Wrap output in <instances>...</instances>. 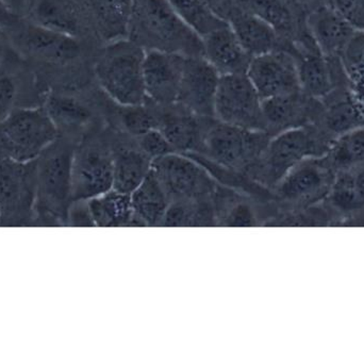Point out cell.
<instances>
[{
	"label": "cell",
	"mask_w": 364,
	"mask_h": 363,
	"mask_svg": "<svg viewBox=\"0 0 364 363\" xmlns=\"http://www.w3.org/2000/svg\"><path fill=\"white\" fill-rule=\"evenodd\" d=\"M77 141L59 136L36 159L33 227H68Z\"/></svg>",
	"instance_id": "6da1fadb"
},
{
	"label": "cell",
	"mask_w": 364,
	"mask_h": 363,
	"mask_svg": "<svg viewBox=\"0 0 364 363\" xmlns=\"http://www.w3.org/2000/svg\"><path fill=\"white\" fill-rule=\"evenodd\" d=\"M333 141L314 124L279 132L269 139L252 178L272 190L299 162L326 155Z\"/></svg>",
	"instance_id": "7a4b0ae2"
},
{
	"label": "cell",
	"mask_w": 364,
	"mask_h": 363,
	"mask_svg": "<svg viewBox=\"0 0 364 363\" xmlns=\"http://www.w3.org/2000/svg\"><path fill=\"white\" fill-rule=\"evenodd\" d=\"M140 45L126 40L107 47L95 65V76L105 93L122 107L142 106L146 102Z\"/></svg>",
	"instance_id": "3957f363"
},
{
	"label": "cell",
	"mask_w": 364,
	"mask_h": 363,
	"mask_svg": "<svg viewBox=\"0 0 364 363\" xmlns=\"http://www.w3.org/2000/svg\"><path fill=\"white\" fill-rule=\"evenodd\" d=\"M271 136L265 131L244 129L216 119L205 126L200 151L196 153L252 178Z\"/></svg>",
	"instance_id": "277c9868"
},
{
	"label": "cell",
	"mask_w": 364,
	"mask_h": 363,
	"mask_svg": "<svg viewBox=\"0 0 364 363\" xmlns=\"http://www.w3.org/2000/svg\"><path fill=\"white\" fill-rule=\"evenodd\" d=\"M336 175L337 172L326 155L308 158L293 166L272 189L277 205V212L273 219L324 202Z\"/></svg>",
	"instance_id": "5b68a950"
},
{
	"label": "cell",
	"mask_w": 364,
	"mask_h": 363,
	"mask_svg": "<svg viewBox=\"0 0 364 363\" xmlns=\"http://www.w3.org/2000/svg\"><path fill=\"white\" fill-rule=\"evenodd\" d=\"M58 136L44 107L16 109L0 121V157L33 161Z\"/></svg>",
	"instance_id": "8992f818"
},
{
	"label": "cell",
	"mask_w": 364,
	"mask_h": 363,
	"mask_svg": "<svg viewBox=\"0 0 364 363\" xmlns=\"http://www.w3.org/2000/svg\"><path fill=\"white\" fill-rule=\"evenodd\" d=\"M36 185V159L0 157V227H33Z\"/></svg>",
	"instance_id": "52a82bcc"
},
{
	"label": "cell",
	"mask_w": 364,
	"mask_h": 363,
	"mask_svg": "<svg viewBox=\"0 0 364 363\" xmlns=\"http://www.w3.org/2000/svg\"><path fill=\"white\" fill-rule=\"evenodd\" d=\"M151 170L171 202L212 200L220 183L197 160L186 153H172L151 162Z\"/></svg>",
	"instance_id": "ba28073f"
},
{
	"label": "cell",
	"mask_w": 364,
	"mask_h": 363,
	"mask_svg": "<svg viewBox=\"0 0 364 363\" xmlns=\"http://www.w3.org/2000/svg\"><path fill=\"white\" fill-rule=\"evenodd\" d=\"M132 18L145 38L164 45V50L184 55L195 50L203 55L200 38L182 23L168 0H134Z\"/></svg>",
	"instance_id": "9c48e42d"
},
{
	"label": "cell",
	"mask_w": 364,
	"mask_h": 363,
	"mask_svg": "<svg viewBox=\"0 0 364 363\" xmlns=\"http://www.w3.org/2000/svg\"><path fill=\"white\" fill-rule=\"evenodd\" d=\"M261 99L246 74L220 75L214 99V117L222 123L265 131Z\"/></svg>",
	"instance_id": "30bf717a"
},
{
	"label": "cell",
	"mask_w": 364,
	"mask_h": 363,
	"mask_svg": "<svg viewBox=\"0 0 364 363\" xmlns=\"http://www.w3.org/2000/svg\"><path fill=\"white\" fill-rule=\"evenodd\" d=\"M112 188V145L95 138L79 141L73 162V200H89Z\"/></svg>",
	"instance_id": "8fae6325"
},
{
	"label": "cell",
	"mask_w": 364,
	"mask_h": 363,
	"mask_svg": "<svg viewBox=\"0 0 364 363\" xmlns=\"http://www.w3.org/2000/svg\"><path fill=\"white\" fill-rule=\"evenodd\" d=\"M246 76L261 99L301 92L296 59L287 49L252 57Z\"/></svg>",
	"instance_id": "7c38bea8"
},
{
	"label": "cell",
	"mask_w": 364,
	"mask_h": 363,
	"mask_svg": "<svg viewBox=\"0 0 364 363\" xmlns=\"http://www.w3.org/2000/svg\"><path fill=\"white\" fill-rule=\"evenodd\" d=\"M220 75L203 57L186 55L177 104L199 117H214V99Z\"/></svg>",
	"instance_id": "4fadbf2b"
},
{
	"label": "cell",
	"mask_w": 364,
	"mask_h": 363,
	"mask_svg": "<svg viewBox=\"0 0 364 363\" xmlns=\"http://www.w3.org/2000/svg\"><path fill=\"white\" fill-rule=\"evenodd\" d=\"M186 57L162 49L145 51L143 77L147 98L158 104H177Z\"/></svg>",
	"instance_id": "5bb4252c"
},
{
	"label": "cell",
	"mask_w": 364,
	"mask_h": 363,
	"mask_svg": "<svg viewBox=\"0 0 364 363\" xmlns=\"http://www.w3.org/2000/svg\"><path fill=\"white\" fill-rule=\"evenodd\" d=\"M261 108L265 130L273 136L284 130L316 124L322 112L323 104L320 100L299 92L262 99Z\"/></svg>",
	"instance_id": "9a60e30c"
},
{
	"label": "cell",
	"mask_w": 364,
	"mask_h": 363,
	"mask_svg": "<svg viewBox=\"0 0 364 363\" xmlns=\"http://www.w3.org/2000/svg\"><path fill=\"white\" fill-rule=\"evenodd\" d=\"M336 226H364V166L340 170L326 200Z\"/></svg>",
	"instance_id": "2e32d148"
},
{
	"label": "cell",
	"mask_w": 364,
	"mask_h": 363,
	"mask_svg": "<svg viewBox=\"0 0 364 363\" xmlns=\"http://www.w3.org/2000/svg\"><path fill=\"white\" fill-rule=\"evenodd\" d=\"M306 26L318 50L331 59H338L357 31L356 28L328 4L306 15Z\"/></svg>",
	"instance_id": "e0dca14e"
},
{
	"label": "cell",
	"mask_w": 364,
	"mask_h": 363,
	"mask_svg": "<svg viewBox=\"0 0 364 363\" xmlns=\"http://www.w3.org/2000/svg\"><path fill=\"white\" fill-rule=\"evenodd\" d=\"M242 9L271 26L280 38L295 43L307 33V12L296 0H239Z\"/></svg>",
	"instance_id": "ac0fdd59"
},
{
	"label": "cell",
	"mask_w": 364,
	"mask_h": 363,
	"mask_svg": "<svg viewBox=\"0 0 364 363\" xmlns=\"http://www.w3.org/2000/svg\"><path fill=\"white\" fill-rule=\"evenodd\" d=\"M228 23L250 58L263 55L276 49L291 51L292 43L280 38L279 34L256 15L243 10H231Z\"/></svg>",
	"instance_id": "d6986e66"
},
{
	"label": "cell",
	"mask_w": 364,
	"mask_h": 363,
	"mask_svg": "<svg viewBox=\"0 0 364 363\" xmlns=\"http://www.w3.org/2000/svg\"><path fill=\"white\" fill-rule=\"evenodd\" d=\"M21 46L34 57L53 63H66L80 55V44L76 36L60 33L31 23L21 33Z\"/></svg>",
	"instance_id": "ffe728a7"
},
{
	"label": "cell",
	"mask_w": 364,
	"mask_h": 363,
	"mask_svg": "<svg viewBox=\"0 0 364 363\" xmlns=\"http://www.w3.org/2000/svg\"><path fill=\"white\" fill-rule=\"evenodd\" d=\"M201 45L203 59L218 74H246L252 58L244 50L229 23L201 38Z\"/></svg>",
	"instance_id": "44dd1931"
},
{
	"label": "cell",
	"mask_w": 364,
	"mask_h": 363,
	"mask_svg": "<svg viewBox=\"0 0 364 363\" xmlns=\"http://www.w3.org/2000/svg\"><path fill=\"white\" fill-rule=\"evenodd\" d=\"M113 147V189L132 194L151 170L149 159L136 144L115 145Z\"/></svg>",
	"instance_id": "7402d4cb"
},
{
	"label": "cell",
	"mask_w": 364,
	"mask_h": 363,
	"mask_svg": "<svg viewBox=\"0 0 364 363\" xmlns=\"http://www.w3.org/2000/svg\"><path fill=\"white\" fill-rule=\"evenodd\" d=\"M130 195L136 227H161L171 202L153 170Z\"/></svg>",
	"instance_id": "603a6c76"
},
{
	"label": "cell",
	"mask_w": 364,
	"mask_h": 363,
	"mask_svg": "<svg viewBox=\"0 0 364 363\" xmlns=\"http://www.w3.org/2000/svg\"><path fill=\"white\" fill-rule=\"evenodd\" d=\"M45 111L57 128L59 136L79 142L78 136L91 124L93 114L89 107L76 98L64 95H49Z\"/></svg>",
	"instance_id": "cb8c5ba5"
},
{
	"label": "cell",
	"mask_w": 364,
	"mask_h": 363,
	"mask_svg": "<svg viewBox=\"0 0 364 363\" xmlns=\"http://www.w3.org/2000/svg\"><path fill=\"white\" fill-rule=\"evenodd\" d=\"M100 36L109 42L129 33L134 0H87Z\"/></svg>",
	"instance_id": "d4e9b609"
},
{
	"label": "cell",
	"mask_w": 364,
	"mask_h": 363,
	"mask_svg": "<svg viewBox=\"0 0 364 363\" xmlns=\"http://www.w3.org/2000/svg\"><path fill=\"white\" fill-rule=\"evenodd\" d=\"M87 202L95 227H136L130 194L112 188Z\"/></svg>",
	"instance_id": "484cf974"
},
{
	"label": "cell",
	"mask_w": 364,
	"mask_h": 363,
	"mask_svg": "<svg viewBox=\"0 0 364 363\" xmlns=\"http://www.w3.org/2000/svg\"><path fill=\"white\" fill-rule=\"evenodd\" d=\"M197 115L166 114L159 117V128L176 153H196L200 151L205 126Z\"/></svg>",
	"instance_id": "4316f807"
},
{
	"label": "cell",
	"mask_w": 364,
	"mask_h": 363,
	"mask_svg": "<svg viewBox=\"0 0 364 363\" xmlns=\"http://www.w3.org/2000/svg\"><path fill=\"white\" fill-rule=\"evenodd\" d=\"M31 19L41 27L73 36L80 30L79 11L70 0H36Z\"/></svg>",
	"instance_id": "83f0119b"
},
{
	"label": "cell",
	"mask_w": 364,
	"mask_h": 363,
	"mask_svg": "<svg viewBox=\"0 0 364 363\" xmlns=\"http://www.w3.org/2000/svg\"><path fill=\"white\" fill-rule=\"evenodd\" d=\"M182 23L199 38L220 28L228 21L211 8L205 0H168Z\"/></svg>",
	"instance_id": "f1b7e54d"
},
{
	"label": "cell",
	"mask_w": 364,
	"mask_h": 363,
	"mask_svg": "<svg viewBox=\"0 0 364 363\" xmlns=\"http://www.w3.org/2000/svg\"><path fill=\"white\" fill-rule=\"evenodd\" d=\"M218 226L213 198L171 202L161 227H214Z\"/></svg>",
	"instance_id": "f546056e"
},
{
	"label": "cell",
	"mask_w": 364,
	"mask_h": 363,
	"mask_svg": "<svg viewBox=\"0 0 364 363\" xmlns=\"http://www.w3.org/2000/svg\"><path fill=\"white\" fill-rule=\"evenodd\" d=\"M326 157L337 173L364 166V126L338 136Z\"/></svg>",
	"instance_id": "4dcf8cb0"
},
{
	"label": "cell",
	"mask_w": 364,
	"mask_h": 363,
	"mask_svg": "<svg viewBox=\"0 0 364 363\" xmlns=\"http://www.w3.org/2000/svg\"><path fill=\"white\" fill-rule=\"evenodd\" d=\"M350 92L364 111V30H357L340 55Z\"/></svg>",
	"instance_id": "1f68e13d"
},
{
	"label": "cell",
	"mask_w": 364,
	"mask_h": 363,
	"mask_svg": "<svg viewBox=\"0 0 364 363\" xmlns=\"http://www.w3.org/2000/svg\"><path fill=\"white\" fill-rule=\"evenodd\" d=\"M121 123L124 130L132 138H138L141 134L155 129L159 126V117L142 106L123 107Z\"/></svg>",
	"instance_id": "d6a6232c"
},
{
	"label": "cell",
	"mask_w": 364,
	"mask_h": 363,
	"mask_svg": "<svg viewBox=\"0 0 364 363\" xmlns=\"http://www.w3.org/2000/svg\"><path fill=\"white\" fill-rule=\"evenodd\" d=\"M134 141L141 151L151 159V161L168 153H176L159 128H155L141 134L138 138H134Z\"/></svg>",
	"instance_id": "836d02e7"
},
{
	"label": "cell",
	"mask_w": 364,
	"mask_h": 363,
	"mask_svg": "<svg viewBox=\"0 0 364 363\" xmlns=\"http://www.w3.org/2000/svg\"><path fill=\"white\" fill-rule=\"evenodd\" d=\"M357 30H364V0H327Z\"/></svg>",
	"instance_id": "e575fe53"
},
{
	"label": "cell",
	"mask_w": 364,
	"mask_h": 363,
	"mask_svg": "<svg viewBox=\"0 0 364 363\" xmlns=\"http://www.w3.org/2000/svg\"><path fill=\"white\" fill-rule=\"evenodd\" d=\"M16 95L17 87L13 78L0 76V121L6 119L14 110Z\"/></svg>",
	"instance_id": "d590c367"
},
{
	"label": "cell",
	"mask_w": 364,
	"mask_h": 363,
	"mask_svg": "<svg viewBox=\"0 0 364 363\" xmlns=\"http://www.w3.org/2000/svg\"><path fill=\"white\" fill-rule=\"evenodd\" d=\"M68 227H95L87 200H74L70 205Z\"/></svg>",
	"instance_id": "8d00e7d4"
},
{
	"label": "cell",
	"mask_w": 364,
	"mask_h": 363,
	"mask_svg": "<svg viewBox=\"0 0 364 363\" xmlns=\"http://www.w3.org/2000/svg\"><path fill=\"white\" fill-rule=\"evenodd\" d=\"M18 25V15L10 10L6 4L0 0V28H13Z\"/></svg>",
	"instance_id": "74e56055"
},
{
	"label": "cell",
	"mask_w": 364,
	"mask_h": 363,
	"mask_svg": "<svg viewBox=\"0 0 364 363\" xmlns=\"http://www.w3.org/2000/svg\"><path fill=\"white\" fill-rule=\"evenodd\" d=\"M2 2L15 14L19 15L25 10L27 0H2Z\"/></svg>",
	"instance_id": "f35d334b"
},
{
	"label": "cell",
	"mask_w": 364,
	"mask_h": 363,
	"mask_svg": "<svg viewBox=\"0 0 364 363\" xmlns=\"http://www.w3.org/2000/svg\"><path fill=\"white\" fill-rule=\"evenodd\" d=\"M296 1L303 6L304 10L307 13L327 4V0H296Z\"/></svg>",
	"instance_id": "ab89813d"
},
{
	"label": "cell",
	"mask_w": 364,
	"mask_h": 363,
	"mask_svg": "<svg viewBox=\"0 0 364 363\" xmlns=\"http://www.w3.org/2000/svg\"><path fill=\"white\" fill-rule=\"evenodd\" d=\"M205 1L211 6V8L213 9L218 14H220V16H222L220 11H222L223 8L226 6V4H225L226 1H225V0H205Z\"/></svg>",
	"instance_id": "60d3db41"
},
{
	"label": "cell",
	"mask_w": 364,
	"mask_h": 363,
	"mask_svg": "<svg viewBox=\"0 0 364 363\" xmlns=\"http://www.w3.org/2000/svg\"><path fill=\"white\" fill-rule=\"evenodd\" d=\"M4 51H6V38H4V32L0 28V61L4 59Z\"/></svg>",
	"instance_id": "b9f144b4"
}]
</instances>
